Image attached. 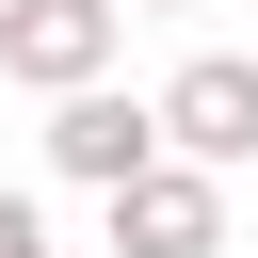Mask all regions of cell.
<instances>
[{"instance_id": "cell-2", "label": "cell", "mask_w": 258, "mask_h": 258, "mask_svg": "<svg viewBox=\"0 0 258 258\" xmlns=\"http://www.w3.org/2000/svg\"><path fill=\"white\" fill-rule=\"evenodd\" d=\"M113 48H129V16H113V0H0V81H32V97L113 81Z\"/></svg>"}, {"instance_id": "cell-4", "label": "cell", "mask_w": 258, "mask_h": 258, "mask_svg": "<svg viewBox=\"0 0 258 258\" xmlns=\"http://www.w3.org/2000/svg\"><path fill=\"white\" fill-rule=\"evenodd\" d=\"M97 226H113V258H226V177L145 161L129 194H97Z\"/></svg>"}, {"instance_id": "cell-1", "label": "cell", "mask_w": 258, "mask_h": 258, "mask_svg": "<svg viewBox=\"0 0 258 258\" xmlns=\"http://www.w3.org/2000/svg\"><path fill=\"white\" fill-rule=\"evenodd\" d=\"M145 113H161V161H194V177H242L258 161V64L242 48H194Z\"/></svg>"}, {"instance_id": "cell-5", "label": "cell", "mask_w": 258, "mask_h": 258, "mask_svg": "<svg viewBox=\"0 0 258 258\" xmlns=\"http://www.w3.org/2000/svg\"><path fill=\"white\" fill-rule=\"evenodd\" d=\"M0 258H64V242H48V210H32V194H0Z\"/></svg>"}, {"instance_id": "cell-3", "label": "cell", "mask_w": 258, "mask_h": 258, "mask_svg": "<svg viewBox=\"0 0 258 258\" xmlns=\"http://www.w3.org/2000/svg\"><path fill=\"white\" fill-rule=\"evenodd\" d=\"M161 161V113L129 97V81H81V97H48V177H81V194H129Z\"/></svg>"}, {"instance_id": "cell-6", "label": "cell", "mask_w": 258, "mask_h": 258, "mask_svg": "<svg viewBox=\"0 0 258 258\" xmlns=\"http://www.w3.org/2000/svg\"><path fill=\"white\" fill-rule=\"evenodd\" d=\"M113 16H194V0H113Z\"/></svg>"}]
</instances>
